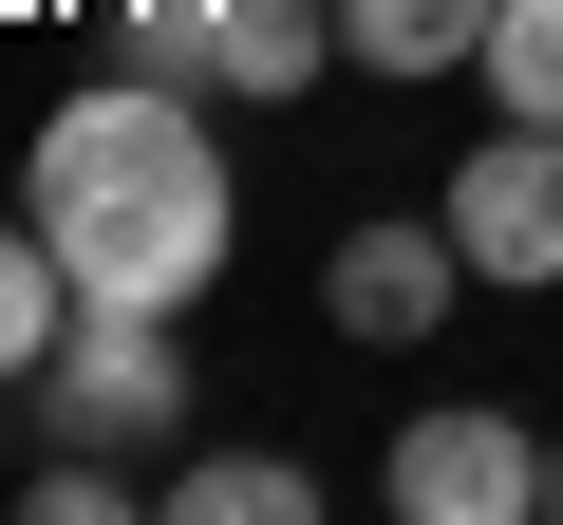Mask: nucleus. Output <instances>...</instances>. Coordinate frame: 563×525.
I'll list each match as a JSON object with an SVG mask.
<instances>
[{"instance_id": "nucleus-6", "label": "nucleus", "mask_w": 563, "mask_h": 525, "mask_svg": "<svg viewBox=\"0 0 563 525\" xmlns=\"http://www.w3.org/2000/svg\"><path fill=\"white\" fill-rule=\"evenodd\" d=\"M320 57H339V0H225L207 94H320Z\"/></svg>"}, {"instance_id": "nucleus-9", "label": "nucleus", "mask_w": 563, "mask_h": 525, "mask_svg": "<svg viewBox=\"0 0 563 525\" xmlns=\"http://www.w3.org/2000/svg\"><path fill=\"white\" fill-rule=\"evenodd\" d=\"M526 132H563V0H488V57H470Z\"/></svg>"}, {"instance_id": "nucleus-12", "label": "nucleus", "mask_w": 563, "mask_h": 525, "mask_svg": "<svg viewBox=\"0 0 563 525\" xmlns=\"http://www.w3.org/2000/svg\"><path fill=\"white\" fill-rule=\"evenodd\" d=\"M544 506H563V450H544Z\"/></svg>"}, {"instance_id": "nucleus-7", "label": "nucleus", "mask_w": 563, "mask_h": 525, "mask_svg": "<svg viewBox=\"0 0 563 525\" xmlns=\"http://www.w3.org/2000/svg\"><path fill=\"white\" fill-rule=\"evenodd\" d=\"M151 506H169V525H301V506H320V469H301V450H188Z\"/></svg>"}, {"instance_id": "nucleus-4", "label": "nucleus", "mask_w": 563, "mask_h": 525, "mask_svg": "<svg viewBox=\"0 0 563 525\" xmlns=\"http://www.w3.org/2000/svg\"><path fill=\"white\" fill-rule=\"evenodd\" d=\"M395 506H413V525H526V506H544V450H526L488 394H451V413L395 432Z\"/></svg>"}, {"instance_id": "nucleus-8", "label": "nucleus", "mask_w": 563, "mask_h": 525, "mask_svg": "<svg viewBox=\"0 0 563 525\" xmlns=\"http://www.w3.org/2000/svg\"><path fill=\"white\" fill-rule=\"evenodd\" d=\"M339 57H376V76H470V57H488V0H339Z\"/></svg>"}, {"instance_id": "nucleus-10", "label": "nucleus", "mask_w": 563, "mask_h": 525, "mask_svg": "<svg viewBox=\"0 0 563 525\" xmlns=\"http://www.w3.org/2000/svg\"><path fill=\"white\" fill-rule=\"evenodd\" d=\"M57 320H76V262H57L38 225H20V244H0V394H20V376L57 357Z\"/></svg>"}, {"instance_id": "nucleus-3", "label": "nucleus", "mask_w": 563, "mask_h": 525, "mask_svg": "<svg viewBox=\"0 0 563 525\" xmlns=\"http://www.w3.org/2000/svg\"><path fill=\"white\" fill-rule=\"evenodd\" d=\"M451 244H470V282H563V132H488L451 169Z\"/></svg>"}, {"instance_id": "nucleus-5", "label": "nucleus", "mask_w": 563, "mask_h": 525, "mask_svg": "<svg viewBox=\"0 0 563 525\" xmlns=\"http://www.w3.org/2000/svg\"><path fill=\"white\" fill-rule=\"evenodd\" d=\"M451 282H470L451 225H357V244H339V338H432Z\"/></svg>"}, {"instance_id": "nucleus-2", "label": "nucleus", "mask_w": 563, "mask_h": 525, "mask_svg": "<svg viewBox=\"0 0 563 525\" xmlns=\"http://www.w3.org/2000/svg\"><path fill=\"white\" fill-rule=\"evenodd\" d=\"M38 413H57V450H169V432H188V357H169V320L76 301L57 357H38Z\"/></svg>"}, {"instance_id": "nucleus-11", "label": "nucleus", "mask_w": 563, "mask_h": 525, "mask_svg": "<svg viewBox=\"0 0 563 525\" xmlns=\"http://www.w3.org/2000/svg\"><path fill=\"white\" fill-rule=\"evenodd\" d=\"M207 38H225V0H132V57L151 76H207Z\"/></svg>"}, {"instance_id": "nucleus-1", "label": "nucleus", "mask_w": 563, "mask_h": 525, "mask_svg": "<svg viewBox=\"0 0 563 525\" xmlns=\"http://www.w3.org/2000/svg\"><path fill=\"white\" fill-rule=\"evenodd\" d=\"M20 225L76 262V301H132V320H188L207 262H225V150L188 113V76H95L38 113V169H20Z\"/></svg>"}]
</instances>
